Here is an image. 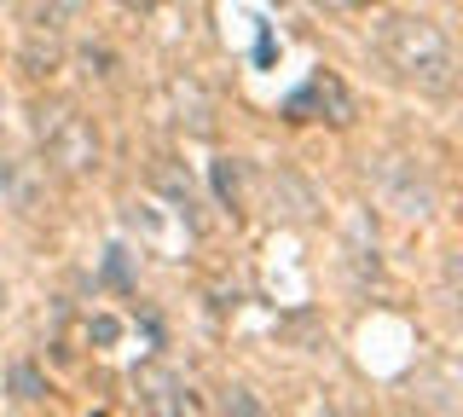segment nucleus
<instances>
[{"label": "nucleus", "mask_w": 463, "mask_h": 417, "mask_svg": "<svg viewBox=\"0 0 463 417\" xmlns=\"http://www.w3.org/2000/svg\"><path fill=\"white\" fill-rule=\"evenodd\" d=\"M70 12H76V0H18V18L35 24V30H58Z\"/></svg>", "instance_id": "8"}, {"label": "nucleus", "mask_w": 463, "mask_h": 417, "mask_svg": "<svg viewBox=\"0 0 463 417\" xmlns=\"http://www.w3.org/2000/svg\"><path fill=\"white\" fill-rule=\"evenodd\" d=\"M24 70H29V76H52V70H58V35H52V30H35V24H29Z\"/></svg>", "instance_id": "6"}, {"label": "nucleus", "mask_w": 463, "mask_h": 417, "mask_svg": "<svg viewBox=\"0 0 463 417\" xmlns=\"http://www.w3.org/2000/svg\"><path fill=\"white\" fill-rule=\"evenodd\" d=\"M0 308H6V279H0Z\"/></svg>", "instance_id": "12"}, {"label": "nucleus", "mask_w": 463, "mask_h": 417, "mask_svg": "<svg viewBox=\"0 0 463 417\" xmlns=\"http://www.w3.org/2000/svg\"><path fill=\"white\" fill-rule=\"evenodd\" d=\"M313 6H342V0H313Z\"/></svg>", "instance_id": "13"}, {"label": "nucleus", "mask_w": 463, "mask_h": 417, "mask_svg": "<svg viewBox=\"0 0 463 417\" xmlns=\"http://www.w3.org/2000/svg\"><path fill=\"white\" fill-rule=\"evenodd\" d=\"M168 122L185 128V134H209L214 128V99L203 93L197 76H174L168 81Z\"/></svg>", "instance_id": "5"}, {"label": "nucleus", "mask_w": 463, "mask_h": 417, "mask_svg": "<svg viewBox=\"0 0 463 417\" xmlns=\"http://www.w3.org/2000/svg\"><path fill=\"white\" fill-rule=\"evenodd\" d=\"M35 146H41V156H47L58 175H70V180L99 175V163H105L99 128L87 122L76 105H41L35 110Z\"/></svg>", "instance_id": "2"}, {"label": "nucleus", "mask_w": 463, "mask_h": 417, "mask_svg": "<svg viewBox=\"0 0 463 417\" xmlns=\"http://www.w3.org/2000/svg\"><path fill=\"white\" fill-rule=\"evenodd\" d=\"M134 400H139V412H163V417H192V412H203V400L192 394V383L174 377L168 365H139L134 371Z\"/></svg>", "instance_id": "3"}, {"label": "nucleus", "mask_w": 463, "mask_h": 417, "mask_svg": "<svg viewBox=\"0 0 463 417\" xmlns=\"http://www.w3.org/2000/svg\"><path fill=\"white\" fill-rule=\"evenodd\" d=\"M221 406H226V412H238V417H260V400H250V388H226Z\"/></svg>", "instance_id": "9"}, {"label": "nucleus", "mask_w": 463, "mask_h": 417, "mask_svg": "<svg viewBox=\"0 0 463 417\" xmlns=\"http://www.w3.org/2000/svg\"><path fill=\"white\" fill-rule=\"evenodd\" d=\"M128 6H156V0H128Z\"/></svg>", "instance_id": "11"}, {"label": "nucleus", "mask_w": 463, "mask_h": 417, "mask_svg": "<svg viewBox=\"0 0 463 417\" xmlns=\"http://www.w3.org/2000/svg\"><path fill=\"white\" fill-rule=\"evenodd\" d=\"M359 6H383V0H359Z\"/></svg>", "instance_id": "14"}, {"label": "nucleus", "mask_w": 463, "mask_h": 417, "mask_svg": "<svg viewBox=\"0 0 463 417\" xmlns=\"http://www.w3.org/2000/svg\"><path fill=\"white\" fill-rule=\"evenodd\" d=\"M6 388H12L18 406H41V400H47V383H41V371L29 365V359H18V365L6 371Z\"/></svg>", "instance_id": "7"}, {"label": "nucleus", "mask_w": 463, "mask_h": 417, "mask_svg": "<svg viewBox=\"0 0 463 417\" xmlns=\"http://www.w3.org/2000/svg\"><path fill=\"white\" fill-rule=\"evenodd\" d=\"M289 117H296V122L318 117V122H336V128H347V122H354V93L342 88V76L318 70V76L307 81V88H301L296 99H289Z\"/></svg>", "instance_id": "4"}, {"label": "nucleus", "mask_w": 463, "mask_h": 417, "mask_svg": "<svg viewBox=\"0 0 463 417\" xmlns=\"http://www.w3.org/2000/svg\"><path fill=\"white\" fill-rule=\"evenodd\" d=\"M221 192L238 204V168H232V163H221Z\"/></svg>", "instance_id": "10"}, {"label": "nucleus", "mask_w": 463, "mask_h": 417, "mask_svg": "<svg viewBox=\"0 0 463 417\" xmlns=\"http://www.w3.org/2000/svg\"><path fill=\"white\" fill-rule=\"evenodd\" d=\"M376 59L411 93L440 99L458 88V52L446 41V30L434 18H423V12H394V18L376 24Z\"/></svg>", "instance_id": "1"}]
</instances>
